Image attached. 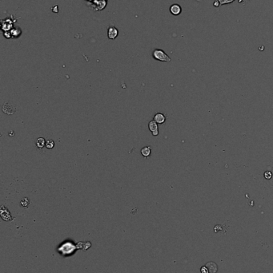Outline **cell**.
Wrapping results in <instances>:
<instances>
[{
    "mask_svg": "<svg viewBox=\"0 0 273 273\" xmlns=\"http://www.w3.org/2000/svg\"><path fill=\"white\" fill-rule=\"evenodd\" d=\"M29 203H30V201H29L28 198H27V197L24 198L21 201H20V205H21L23 207H27Z\"/></svg>",
    "mask_w": 273,
    "mask_h": 273,
    "instance_id": "obj_12",
    "label": "cell"
},
{
    "mask_svg": "<svg viewBox=\"0 0 273 273\" xmlns=\"http://www.w3.org/2000/svg\"><path fill=\"white\" fill-rule=\"evenodd\" d=\"M217 1L219 2L220 6H222V5L230 4V3L233 2L234 1H236V0H217Z\"/></svg>",
    "mask_w": 273,
    "mask_h": 273,
    "instance_id": "obj_13",
    "label": "cell"
},
{
    "mask_svg": "<svg viewBox=\"0 0 273 273\" xmlns=\"http://www.w3.org/2000/svg\"><path fill=\"white\" fill-rule=\"evenodd\" d=\"M118 35H119L118 29L115 28V26H111V27L108 28V38H110V39H115V38L118 36Z\"/></svg>",
    "mask_w": 273,
    "mask_h": 273,
    "instance_id": "obj_5",
    "label": "cell"
},
{
    "mask_svg": "<svg viewBox=\"0 0 273 273\" xmlns=\"http://www.w3.org/2000/svg\"><path fill=\"white\" fill-rule=\"evenodd\" d=\"M264 178L267 179V180H270L272 177V173L270 172V171H266L265 173H264Z\"/></svg>",
    "mask_w": 273,
    "mask_h": 273,
    "instance_id": "obj_14",
    "label": "cell"
},
{
    "mask_svg": "<svg viewBox=\"0 0 273 273\" xmlns=\"http://www.w3.org/2000/svg\"><path fill=\"white\" fill-rule=\"evenodd\" d=\"M170 12L171 14H173V15H179V14H181V12H182V8L180 7L179 4H172L170 7Z\"/></svg>",
    "mask_w": 273,
    "mask_h": 273,
    "instance_id": "obj_4",
    "label": "cell"
},
{
    "mask_svg": "<svg viewBox=\"0 0 273 273\" xmlns=\"http://www.w3.org/2000/svg\"><path fill=\"white\" fill-rule=\"evenodd\" d=\"M46 141L43 138H39L36 140V146H37L39 149H42V148L44 147L45 145H46Z\"/></svg>",
    "mask_w": 273,
    "mask_h": 273,
    "instance_id": "obj_9",
    "label": "cell"
},
{
    "mask_svg": "<svg viewBox=\"0 0 273 273\" xmlns=\"http://www.w3.org/2000/svg\"><path fill=\"white\" fill-rule=\"evenodd\" d=\"M1 217L4 220H6V221H9V220H13L9 211L7 210V208H5L4 206L1 207Z\"/></svg>",
    "mask_w": 273,
    "mask_h": 273,
    "instance_id": "obj_3",
    "label": "cell"
},
{
    "mask_svg": "<svg viewBox=\"0 0 273 273\" xmlns=\"http://www.w3.org/2000/svg\"><path fill=\"white\" fill-rule=\"evenodd\" d=\"M206 267L208 268L209 273H216V271H217V265L215 263H213V262L208 263V264H206Z\"/></svg>",
    "mask_w": 273,
    "mask_h": 273,
    "instance_id": "obj_7",
    "label": "cell"
},
{
    "mask_svg": "<svg viewBox=\"0 0 273 273\" xmlns=\"http://www.w3.org/2000/svg\"><path fill=\"white\" fill-rule=\"evenodd\" d=\"M5 105L7 106V109H5V108H2V110H3V112L6 113V114H10L9 111H11L12 114H14V111H15V108L13 107L12 105H8V104H5Z\"/></svg>",
    "mask_w": 273,
    "mask_h": 273,
    "instance_id": "obj_10",
    "label": "cell"
},
{
    "mask_svg": "<svg viewBox=\"0 0 273 273\" xmlns=\"http://www.w3.org/2000/svg\"><path fill=\"white\" fill-rule=\"evenodd\" d=\"M148 128H149L150 131L152 132V135H159V128H158V123H157L156 121H155L154 120L150 121L149 124H148Z\"/></svg>",
    "mask_w": 273,
    "mask_h": 273,
    "instance_id": "obj_2",
    "label": "cell"
},
{
    "mask_svg": "<svg viewBox=\"0 0 273 273\" xmlns=\"http://www.w3.org/2000/svg\"><path fill=\"white\" fill-rule=\"evenodd\" d=\"M140 152H141V154H142L144 157H148V156L151 155L152 150H151V147H150V146H145V147L143 148Z\"/></svg>",
    "mask_w": 273,
    "mask_h": 273,
    "instance_id": "obj_8",
    "label": "cell"
},
{
    "mask_svg": "<svg viewBox=\"0 0 273 273\" xmlns=\"http://www.w3.org/2000/svg\"><path fill=\"white\" fill-rule=\"evenodd\" d=\"M213 5H214V7H219V6H220L219 2H218L217 0H215V2H214V3H213Z\"/></svg>",
    "mask_w": 273,
    "mask_h": 273,
    "instance_id": "obj_16",
    "label": "cell"
},
{
    "mask_svg": "<svg viewBox=\"0 0 273 273\" xmlns=\"http://www.w3.org/2000/svg\"><path fill=\"white\" fill-rule=\"evenodd\" d=\"M154 121H156L158 124H164L166 121L165 115L161 113H158L154 116Z\"/></svg>",
    "mask_w": 273,
    "mask_h": 273,
    "instance_id": "obj_6",
    "label": "cell"
},
{
    "mask_svg": "<svg viewBox=\"0 0 273 273\" xmlns=\"http://www.w3.org/2000/svg\"><path fill=\"white\" fill-rule=\"evenodd\" d=\"M54 146H55L54 141L52 140V139H48V140L47 141V142H46V147H47V149H49V150H52V149L54 148Z\"/></svg>",
    "mask_w": 273,
    "mask_h": 273,
    "instance_id": "obj_11",
    "label": "cell"
},
{
    "mask_svg": "<svg viewBox=\"0 0 273 273\" xmlns=\"http://www.w3.org/2000/svg\"><path fill=\"white\" fill-rule=\"evenodd\" d=\"M152 57L154 58L155 60L160 61V62H170L171 59L168 54L163 50L155 49L152 53Z\"/></svg>",
    "mask_w": 273,
    "mask_h": 273,
    "instance_id": "obj_1",
    "label": "cell"
},
{
    "mask_svg": "<svg viewBox=\"0 0 273 273\" xmlns=\"http://www.w3.org/2000/svg\"><path fill=\"white\" fill-rule=\"evenodd\" d=\"M200 271H201V273H209V271H208V268H207L206 266L202 267V268H200Z\"/></svg>",
    "mask_w": 273,
    "mask_h": 273,
    "instance_id": "obj_15",
    "label": "cell"
}]
</instances>
